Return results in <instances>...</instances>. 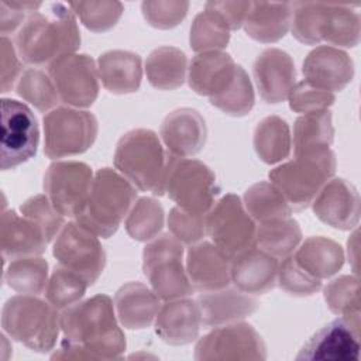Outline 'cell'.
<instances>
[{"instance_id": "cell-1", "label": "cell", "mask_w": 361, "mask_h": 361, "mask_svg": "<svg viewBox=\"0 0 361 361\" xmlns=\"http://www.w3.org/2000/svg\"><path fill=\"white\" fill-rule=\"evenodd\" d=\"M63 340L52 360H116L126 351L113 300L103 293L79 300L61 314Z\"/></svg>"}, {"instance_id": "cell-2", "label": "cell", "mask_w": 361, "mask_h": 361, "mask_svg": "<svg viewBox=\"0 0 361 361\" xmlns=\"http://www.w3.org/2000/svg\"><path fill=\"white\" fill-rule=\"evenodd\" d=\"M47 13H30L16 35L20 58L31 65L52 63L61 56L75 54L80 34L75 13L63 3L45 4Z\"/></svg>"}, {"instance_id": "cell-3", "label": "cell", "mask_w": 361, "mask_h": 361, "mask_svg": "<svg viewBox=\"0 0 361 361\" xmlns=\"http://www.w3.org/2000/svg\"><path fill=\"white\" fill-rule=\"evenodd\" d=\"M292 35L302 44L327 41L338 47H355L360 41V14L348 3H292Z\"/></svg>"}, {"instance_id": "cell-4", "label": "cell", "mask_w": 361, "mask_h": 361, "mask_svg": "<svg viewBox=\"0 0 361 361\" xmlns=\"http://www.w3.org/2000/svg\"><path fill=\"white\" fill-rule=\"evenodd\" d=\"M114 166L137 189L155 196L165 193L168 152L152 130L134 128L123 134L116 145Z\"/></svg>"}, {"instance_id": "cell-5", "label": "cell", "mask_w": 361, "mask_h": 361, "mask_svg": "<svg viewBox=\"0 0 361 361\" xmlns=\"http://www.w3.org/2000/svg\"><path fill=\"white\" fill-rule=\"evenodd\" d=\"M137 199L134 185L111 168L99 169L76 221L93 234L109 238L120 227Z\"/></svg>"}, {"instance_id": "cell-6", "label": "cell", "mask_w": 361, "mask_h": 361, "mask_svg": "<svg viewBox=\"0 0 361 361\" xmlns=\"http://www.w3.org/2000/svg\"><path fill=\"white\" fill-rule=\"evenodd\" d=\"M1 327L32 351H51L61 330V314L48 300L34 295L11 296L1 310Z\"/></svg>"}, {"instance_id": "cell-7", "label": "cell", "mask_w": 361, "mask_h": 361, "mask_svg": "<svg viewBox=\"0 0 361 361\" xmlns=\"http://www.w3.org/2000/svg\"><path fill=\"white\" fill-rule=\"evenodd\" d=\"M336 166V155L330 148L295 154L292 161L269 172V180L283 195L290 209L303 210L334 175Z\"/></svg>"}, {"instance_id": "cell-8", "label": "cell", "mask_w": 361, "mask_h": 361, "mask_svg": "<svg viewBox=\"0 0 361 361\" xmlns=\"http://www.w3.org/2000/svg\"><path fill=\"white\" fill-rule=\"evenodd\" d=\"M165 192L178 207L206 216L213 207L220 186L214 172L206 164L168 152Z\"/></svg>"}, {"instance_id": "cell-9", "label": "cell", "mask_w": 361, "mask_h": 361, "mask_svg": "<svg viewBox=\"0 0 361 361\" xmlns=\"http://www.w3.org/2000/svg\"><path fill=\"white\" fill-rule=\"evenodd\" d=\"M142 272L162 300L189 296L193 286L183 267V247L172 234L149 240L142 251Z\"/></svg>"}, {"instance_id": "cell-10", "label": "cell", "mask_w": 361, "mask_h": 361, "mask_svg": "<svg viewBox=\"0 0 361 361\" xmlns=\"http://www.w3.org/2000/svg\"><path fill=\"white\" fill-rule=\"evenodd\" d=\"M97 120L73 107H56L44 117V152L56 159L87 151L97 137Z\"/></svg>"}, {"instance_id": "cell-11", "label": "cell", "mask_w": 361, "mask_h": 361, "mask_svg": "<svg viewBox=\"0 0 361 361\" xmlns=\"http://www.w3.org/2000/svg\"><path fill=\"white\" fill-rule=\"evenodd\" d=\"M267 348L257 330L241 322L217 326L195 347L197 361H262Z\"/></svg>"}, {"instance_id": "cell-12", "label": "cell", "mask_w": 361, "mask_h": 361, "mask_svg": "<svg viewBox=\"0 0 361 361\" xmlns=\"http://www.w3.org/2000/svg\"><path fill=\"white\" fill-rule=\"evenodd\" d=\"M255 231L254 219L234 193L224 195L206 216V233L231 258L255 245Z\"/></svg>"}, {"instance_id": "cell-13", "label": "cell", "mask_w": 361, "mask_h": 361, "mask_svg": "<svg viewBox=\"0 0 361 361\" xmlns=\"http://www.w3.org/2000/svg\"><path fill=\"white\" fill-rule=\"evenodd\" d=\"M39 130L31 109L14 99H1L0 166L16 168L37 154Z\"/></svg>"}, {"instance_id": "cell-14", "label": "cell", "mask_w": 361, "mask_h": 361, "mask_svg": "<svg viewBox=\"0 0 361 361\" xmlns=\"http://www.w3.org/2000/svg\"><path fill=\"white\" fill-rule=\"evenodd\" d=\"M52 254L58 264L80 275L89 285L97 281L106 265V254L97 235L78 221L62 227Z\"/></svg>"}, {"instance_id": "cell-15", "label": "cell", "mask_w": 361, "mask_h": 361, "mask_svg": "<svg viewBox=\"0 0 361 361\" xmlns=\"http://www.w3.org/2000/svg\"><path fill=\"white\" fill-rule=\"evenodd\" d=\"M93 182L92 168L79 161L52 162L44 175V190L63 217H76L89 196Z\"/></svg>"}, {"instance_id": "cell-16", "label": "cell", "mask_w": 361, "mask_h": 361, "mask_svg": "<svg viewBox=\"0 0 361 361\" xmlns=\"http://www.w3.org/2000/svg\"><path fill=\"white\" fill-rule=\"evenodd\" d=\"M61 102L73 107L92 106L99 94V73L94 61L86 54H69L48 66Z\"/></svg>"}, {"instance_id": "cell-17", "label": "cell", "mask_w": 361, "mask_h": 361, "mask_svg": "<svg viewBox=\"0 0 361 361\" xmlns=\"http://www.w3.org/2000/svg\"><path fill=\"white\" fill-rule=\"evenodd\" d=\"M319 220L340 230H351L360 220V196L343 178L327 180L310 203Z\"/></svg>"}, {"instance_id": "cell-18", "label": "cell", "mask_w": 361, "mask_h": 361, "mask_svg": "<svg viewBox=\"0 0 361 361\" xmlns=\"http://www.w3.org/2000/svg\"><path fill=\"white\" fill-rule=\"evenodd\" d=\"M358 358L360 333L341 317L317 330L296 355V360L357 361Z\"/></svg>"}, {"instance_id": "cell-19", "label": "cell", "mask_w": 361, "mask_h": 361, "mask_svg": "<svg viewBox=\"0 0 361 361\" xmlns=\"http://www.w3.org/2000/svg\"><path fill=\"white\" fill-rule=\"evenodd\" d=\"M231 257L209 241L195 243L186 252V274L193 289L210 292L231 281Z\"/></svg>"}, {"instance_id": "cell-20", "label": "cell", "mask_w": 361, "mask_h": 361, "mask_svg": "<svg viewBox=\"0 0 361 361\" xmlns=\"http://www.w3.org/2000/svg\"><path fill=\"white\" fill-rule=\"evenodd\" d=\"M302 72L306 82L333 93L351 82L354 65L347 52L331 45H320L307 54Z\"/></svg>"}, {"instance_id": "cell-21", "label": "cell", "mask_w": 361, "mask_h": 361, "mask_svg": "<svg viewBox=\"0 0 361 361\" xmlns=\"http://www.w3.org/2000/svg\"><path fill=\"white\" fill-rule=\"evenodd\" d=\"M255 85L265 103H279L288 99L295 85V63L290 55L279 48H267L252 66Z\"/></svg>"}, {"instance_id": "cell-22", "label": "cell", "mask_w": 361, "mask_h": 361, "mask_svg": "<svg viewBox=\"0 0 361 361\" xmlns=\"http://www.w3.org/2000/svg\"><path fill=\"white\" fill-rule=\"evenodd\" d=\"M159 134L168 152L186 158L202 151L207 138V127L197 110L182 107L166 114Z\"/></svg>"}, {"instance_id": "cell-23", "label": "cell", "mask_w": 361, "mask_h": 361, "mask_svg": "<svg viewBox=\"0 0 361 361\" xmlns=\"http://www.w3.org/2000/svg\"><path fill=\"white\" fill-rule=\"evenodd\" d=\"M202 326V313L196 300L173 299L161 305L155 317V333L171 345H185L195 341Z\"/></svg>"}, {"instance_id": "cell-24", "label": "cell", "mask_w": 361, "mask_h": 361, "mask_svg": "<svg viewBox=\"0 0 361 361\" xmlns=\"http://www.w3.org/2000/svg\"><path fill=\"white\" fill-rule=\"evenodd\" d=\"M278 259L252 245L231 259V281L237 289L250 295H262L276 283Z\"/></svg>"}, {"instance_id": "cell-25", "label": "cell", "mask_w": 361, "mask_h": 361, "mask_svg": "<svg viewBox=\"0 0 361 361\" xmlns=\"http://www.w3.org/2000/svg\"><path fill=\"white\" fill-rule=\"evenodd\" d=\"M48 241L41 227L14 210H3L0 219V248L4 259L41 255Z\"/></svg>"}, {"instance_id": "cell-26", "label": "cell", "mask_w": 361, "mask_h": 361, "mask_svg": "<svg viewBox=\"0 0 361 361\" xmlns=\"http://www.w3.org/2000/svg\"><path fill=\"white\" fill-rule=\"evenodd\" d=\"M196 302L200 307L202 323L207 327H217L243 320L252 314L259 306L258 300L250 293L227 286L204 292L199 295Z\"/></svg>"}, {"instance_id": "cell-27", "label": "cell", "mask_w": 361, "mask_h": 361, "mask_svg": "<svg viewBox=\"0 0 361 361\" xmlns=\"http://www.w3.org/2000/svg\"><path fill=\"white\" fill-rule=\"evenodd\" d=\"M114 309L123 327L142 330L152 324L161 302L158 295L141 282H128L114 295Z\"/></svg>"}, {"instance_id": "cell-28", "label": "cell", "mask_w": 361, "mask_h": 361, "mask_svg": "<svg viewBox=\"0 0 361 361\" xmlns=\"http://www.w3.org/2000/svg\"><path fill=\"white\" fill-rule=\"evenodd\" d=\"M97 73L102 85L111 93L137 92L142 79L141 58L131 51H106L97 59Z\"/></svg>"}, {"instance_id": "cell-29", "label": "cell", "mask_w": 361, "mask_h": 361, "mask_svg": "<svg viewBox=\"0 0 361 361\" xmlns=\"http://www.w3.org/2000/svg\"><path fill=\"white\" fill-rule=\"evenodd\" d=\"M292 23V3L251 1L244 20L248 37L259 42H276L289 30Z\"/></svg>"}, {"instance_id": "cell-30", "label": "cell", "mask_w": 361, "mask_h": 361, "mask_svg": "<svg viewBox=\"0 0 361 361\" xmlns=\"http://www.w3.org/2000/svg\"><path fill=\"white\" fill-rule=\"evenodd\" d=\"M292 257L309 275L320 281L337 274L344 264L341 245L322 235L306 238Z\"/></svg>"}, {"instance_id": "cell-31", "label": "cell", "mask_w": 361, "mask_h": 361, "mask_svg": "<svg viewBox=\"0 0 361 361\" xmlns=\"http://www.w3.org/2000/svg\"><path fill=\"white\" fill-rule=\"evenodd\" d=\"M188 59L183 51L175 47H158L147 56L145 73L148 82L159 90H173L186 79Z\"/></svg>"}, {"instance_id": "cell-32", "label": "cell", "mask_w": 361, "mask_h": 361, "mask_svg": "<svg viewBox=\"0 0 361 361\" xmlns=\"http://www.w3.org/2000/svg\"><path fill=\"white\" fill-rule=\"evenodd\" d=\"M252 144L262 162L272 165L283 161L289 157L292 147L288 123L278 116L262 118L254 130Z\"/></svg>"}, {"instance_id": "cell-33", "label": "cell", "mask_w": 361, "mask_h": 361, "mask_svg": "<svg viewBox=\"0 0 361 361\" xmlns=\"http://www.w3.org/2000/svg\"><path fill=\"white\" fill-rule=\"evenodd\" d=\"M300 241V226L290 216L258 223L257 226L255 245L276 259L293 254Z\"/></svg>"}, {"instance_id": "cell-34", "label": "cell", "mask_w": 361, "mask_h": 361, "mask_svg": "<svg viewBox=\"0 0 361 361\" xmlns=\"http://www.w3.org/2000/svg\"><path fill=\"white\" fill-rule=\"evenodd\" d=\"M333 138L334 127L331 113L327 109L305 113L293 124L295 154L326 149L331 145Z\"/></svg>"}, {"instance_id": "cell-35", "label": "cell", "mask_w": 361, "mask_h": 361, "mask_svg": "<svg viewBox=\"0 0 361 361\" xmlns=\"http://www.w3.org/2000/svg\"><path fill=\"white\" fill-rule=\"evenodd\" d=\"M228 41L230 28L226 20L219 11L206 4L204 10L196 14L192 21L189 34L190 48L197 54L206 51H220L221 48L227 47Z\"/></svg>"}, {"instance_id": "cell-36", "label": "cell", "mask_w": 361, "mask_h": 361, "mask_svg": "<svg viewBox=\"0 0 361 361\" xmlns=\"http://www.w3.org/2000/svg\"><path fill=\"white\" fill-rule=\"evenodd\" d=\"M244 207L257 223L290 216V206L271 182H257L244 193Z\"/></svg>"}, {"instance_id": "cell-37", "label": "cell", "mask_w": 361, "mask_h": 361, "mask_svg": "<svg viewBox=\"0 0 361 361\" xmlns=\"http://www.w3.org/2000/svg\"><path fill=\"white\" fill-rule=\"evenodd\" d=\"M327 307L360 333V282L357 276L341 275L324 286Z\"/></svg>"}, {"instance_id": "cell-38", "label": "cell", "mask_w": 361, "mask_h": 361, "mask_svg": "<svg viewBox=\"0 0 361 361\" xmlns=\"http://www.w3.org/2000/svg\"><path fill=\"white\" fill-rule=\"evenodd\" d=\"M4 281L21 295H41L48 285V262L38 255L11 259Z\"/></svg>"}, {"instance_id": "cell-39", "label": "cell", "mask_w": 361, "mask_h": 361, "mask_svg": "<svg viewBox=\"0 0 361 361\" xmlns=\"http://www.w3.org/2000/svg\"><path fill=\"white\" fill-rule=\"evenodd\" d=\"M127 234L137 241H149L164 227V209L158 200L149 196L137 199L124 221Z\"/></svg>"}, {"instance_id": "cell-40", "label": "cell", "mask_w": 361, "mask_h": 361, "mask_svg": "<svg viewBox=\"0 0 361 361\" xmlns=\"http://www.w3.org/2000/svg\"><path fill=\"white\" fill-rule=\"evenodd\" d=\"M210 103L226 114L241 117L251 111L255 96L247 72L238 65L233 79L223 92L209 99Z\"/></svg>"}, {"instance_id": "cell-41", "label": "cell", "mask_w": 361, "mask_h": 361, "mask_svg": "<svg viewBox=\"0 0 361 361\" xmlns=\"http://www.w3.org/2000/svg\"><path fill=\"white\" fill-rule=\"evenodd\" d=\"M87 286L80 275L58 264L48 279L45 296L55 309H66L83 298Z\"/></svg>"}, {"instance_id": "cell-42", "label": "cell", "mask_w": 361, "mask_h": 361, "mask_svg": "<svg viewBox=\"0 0 361 361\" xmlns=\"http://www.w3.org/2000/svg\"><path fill=\"white\" fill-rule=\"evenodd\" d=\"M17 93L39 111L52 109L61 100L52 79L39 69H27L20 76Z\"/></svg>"}, {"instance_id": "cell-43", "label": "cell", "mask_w": 361, "mask_h": 361, "mask_svg": "<svg viewBox=\"0 0 361 361\" xmlns=\"http://www.w3.org/2000/svg\"><path fill=\"white\" fill-rule=\"evenodd\" d=\"M233 62V58L223 51H206L197 54L188 68L189 86L197 94L206 96L216 76Z\"/></svg>"}, {"instance_id": "cell-44", "label": "cell", "mask_w": 361, "mask_h": 361, "mask_svg": "<svg viewBox=\"0 0 361 361\" xmlns=\"http://www.w3.org/2000/svg\"><path fill=\"white\" fill-rule=\"evenodd\" d=\"M68 6L80 18L82 24L94 32L113 28L124 10L118 1H72Z\"/></svg>"}, {"instance_id": "cell-45", "label": "cell", "mask_w": 361, "mask_h": 361, "mask_svg": "<svg viewBox=\"0 0 361 361\" xmlns=\"http://www.w3.org/2000/svg\"><path fill=\"white\" fill-rule=\"evenodd\" d=\"M276 282L282 290L293 296H307L316 293L322 288L320 279L309 275L290 255L282 258L278 265Z\"/></svg>"}, {"instance_id": "cell-46", "label": "cell", "mask_w": 361, "mask_h": 361, "mask_svg": "<svg viewBox=\"0 0 361 361\" xmlns=\"http://www.w3.org/2000/svg\"><path fill=\"white\" fill-rule=\"evenodd\" d=\"M20 212L41 227L48 243L52 241L65 226L63 216L55 210L47 195H35L27 199L20 206Z\"/></svg>"}, {"instance_id": "cell-47", "label": "cell", "mask_w": 361, "mask_h": 361, "mask_svg": "<svg viewBox=\"0 0 361 361\" xmlns=\"http://www.w3.org/2000/svg\"><path fill=\"white\" fill-rule=\"evenodd\" d=\"M188 8L189 3L179 0H147L141 3V11L147 23L159 30L176 27L186 17Z\"/></svg>"}, {"instance_id": "cell-48", "label": "cell", "mask_w": 361, "mask_h": 361, "mask_svg": "<svg viewBox=\"0 0 361 361\" xmlns=\"http://www.w3.org/2000/svg\"><path fill=\"white\" fill-rule=\"evenodd\" d=\"M168 227L171 234L182 244H195L206 233V216L186 212L178 206L168 214Z\"/></svg>"}, {"instance_id": "cell-49", "label": "cell", "mask_w": 361, "mask_h": 361, "mask_svg": "<svg viewBox=\"0 0 361 361\" xmlns=\"http://www.w3.org/2000/svg\"><path fill=\"white\" fill-rule=\"evenodd\" d=\"M289 107L296 113H312L330 107L336 97L331 92L319 89L306 80L293 85L289 96Z\"/></svg>"}, {"instance_id": "cell-50", "label": "cell", "mask_w": 361, "mask_h": 361, "mask_svg": "<svg viewBox=\"0 0 361 361\" xmlns=\"http://www.w3.org/2000/svg\"><path fill=\"white\" fill-rule=\"evenodd\" d=\"M42 6L41 1H14L0 0V31L1 37L14 32L21 24H24L25 13L38 11Z\"/></svg>"}, {"instance_id": "cell-51", "label": "cell", "mask_w": 361, "mask_h": 361, "mask_svg": "<svg viewBox=\"0 0 361 361\" xmlns=\"http://www.w3.org/2000/svg\"><path fill=\"white\" fill-rule=\"evenodd\" d=\"M0 68H1V92H8L16 79L21 72V63L13 47V42L7 37H1L0 39Z\"/></svg>"}, {"instance_id": "cell-52", "label": "cell", "mask_w": 361, "mask_h": 361, "mask_svg": "<svg viewBox=\"0 0 361 361\" xmlns=\"http://www.w3.org/2000/svg\"><path fill=\"white\" fill-rule=\"evenodd\" d=\"M206 4L221 14L230 30H238L244 24L251 1H207Z\"/></svg>"}]
</instances>
